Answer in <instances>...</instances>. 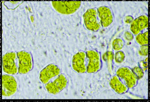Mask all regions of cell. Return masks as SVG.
<instances>
[{
    "mask_svg": "<svg viewBox=\"0 0 150 102\" xmlns=\"http://www.w3.org/2000/svg\"><path fill=\"white\" fill-rule=\"evenodd\" d=\"M86 54L89 60L87 66V72L88 73L98 72L102 67L101 55L100 52L96 50H89L86 51Z\"/></svg>",
    "mask_w": 150,
    "mask_h": 102,
    "instance_id": "1",
    "label": "cell"
},
{
    "mask_svg": "<svg viewBox=\"0 0 150 102\" xmlns=\"http://www.w3.org/2000/svg\"><path fill=\"white\" fill-rule=\"evenodd\" d=\"M18 59V73L24 74L29 73L33 68V57L31 53L25 50L17 52Z\"/></svg>",
    "mask_w": 150,
    "mask_h": 102,
    "instance_id": "2",
    "label": "cell"
},
{
    "mask_svg": "<svg viewBox=\"0 0 150 102\" xmlns=\"http://www.w3.org/2000/svg\"><path fill=\"white\" fill-rule=\"evenodd\" d=\"M81 1H53L52 6L58 13L64 15L74 14L79 8Z\"/></svg>",
    "mask_w": 150,
    "mask_h": 102,
    "instance_id": "3",
    "label": "cell"
},
{
    "mask_svg": "<svg viewBox=\"0 0 150 102\" xmlns=\"http://www.w3.org/2000/svg\"><path fill=\"white\" fill-rule=\"evenodd\" d=\"M98 11L96 8L88 9L84 14V21L87 29L97 32L101 29L102 26L98 19Z\"/></svg>",
    "mask_w": 150,
    "mask_h": 102,
    "instance_id": "4",
    "label": "cell"
},
{
    "mask_svg": "<svg viewBox=\"0 0 150 102\" xmlns=\"http://www.w3.org/2000/svg\"><path fill=\"white\" fill-rule=\"evenodd\" d=\"M17 53L8 51L3 57V71L9 75H16L18 72V68L17 66Z\"/></svg>",
    "mask_w": 150,
    "mask_h": 102,
    "instance_id": "5",
    "label": "cell"
},
{
    "mask_svg": "<svg viewBox=\"0 0 150 102\" xmlns=\"http://www.w3.org/2000/svg\"><path fill=\"white\" fill-rule=\"evenodd\" d=\"M2 95L4 97H10L14 95L17 90L18 85L16 79L11 75L2 76Z\"/></svg>",
    "mask_w": 150,
    "mask_h": 102,
    "instance_id": "6",
    "label": "cell"
},
{
    "mask_svg": "<svg viewBox=\"0 0 150 102\" xmlns=\"http://www.w3.org/2000/svg\"><path fill=\"white\" fill-rule=\"evenodd\" d=\"M116 75L124 81L129 88H134L138 83V79L134 74L132 69L129 67H122L119 68L116 71Z\"/></svg>",
    "mask_w": 150,
    "mask_h": 102,
    "instance_id": "7",
    "label": "cell"
},
{
    "mask_svg": "<svg viewBox=\"0 0 150 102\" xmlns=\"http://www.w3.org/2000/svg\"><path fill=\"white\" fill-rule=\"evenodd\" d=\"M68 83V79L65 75L61 73L53 81L46 84L45 88L49 93L56 95L66 88Z\"/></svg>",
    "mask_w": 150,
    "mask_h": 102,
    "instance_id": "8",
    "label": "cell"
},
{
    "mask_svg": "<svg viewBox=\"0 0 150 102\" xmlns=\"http://www.w3.org/2000/svg\"><path fill=\"white\" fill-rule=\"evenodd\" d=\"M61 72V69L58 66L54 64H50L40 72V80L43 84L46 85L52 78L60 75Z\"/></svg>",
    "mask_w": 150,
    "mask_h": 102,
    "instance_id": "9",
    "label": "cell"
},
{
    "mask_svg": "<svg viewBox=\"0 0 150 102\" xmlns=\"http://www.w3.org/2000/svg\"><path fill=\"white\" fill-rule=\"evenodd\" d=\"M97 11L102 26L107 27L114 22L115 17L113 12L110 7L102 6L98 8Z\"/></svg>",
    "mask_w": 150,
    "mask_h": 102,
    "instance_id": "10",
    "label": "cell"
},
{
    "mask_svg": "<svg viewBox=\"0 0 150 102\" xmlns=\"http://www.w3.org/2000/svg\"><path fill=\"white\" fill-rule=\"evenodd\" d=\"M86 52L81 51L77 53L72 58L73 69L79 73H84L87 72L86 63Z\"/></svg>",
    "mask_w": 150,
    "mask_h": 102,
    "instance_id": "11",
    "label": "cell"
},
{
    "mask_svg": "<svg viewBox=\"0 0 150 102\" xmlns=\"http://www.w3.org/2000/svg\"><path fill=\"white\" fill-rule=\"evenodd\" d=\"M149 19L147 15H142L133 20L131 23L130 30L132 33L135 35L139 34L149 26Z\"/></svg>",
    "mask_w": 150,
    "mask_h": 102,
    "instance_id": "12",
    "label": "cell"
},
{
    "mask_svg": "<svg viewBox=\"0 0 150 102\" xmlns=\"http://www.w3.org/2000/svg\"><path fill=\"white\" fill-rule=\"evenodd\" d=\"M109 85L112 89L119 94L126 93L129 88L117 75L113 76L111 78Z\"/></svg>",
    "mask_w": 150,
    "mask_h": 102,
    "instance_id": "13",
    "label": "cell"
},
{
    "mask_svg": "<svg viewBox=\"0 0 150 102\" xmlns=\"http://www.w3.org/2000/svg\"><path fill=\"white\" fill-rule=\"evenodd\" d=\"M114 58H115V55L114 53L112 51H108L105 53L103 56V59L105 61L107 62L109 71L110 72H111L113 71V62Z\"/></svg>",
    "mask_w": 150,
    "mask_h": 102,
    "instance_id": "14",
    "label": "cell"
},
{
    "mask_svg": "<svg viewBox=\"0 0 150 102\" xmlns=\"http://www.w3.org/2000/svg\"><path fill=\"white\" fill-rule=\"evenodd\" d=\"M137 42L140 45L146 46L149 44V32L146 31L143 33H139L137 35L136 38Z\"/></svg>",
    "mask_w": 150,
    "mask_h": 102,
    "instance_id": "15",
    "label": "cell"
},
{
    "mask_svg": "<svg viewBox=\"0 0 150 102\" xmlns=\"http://www.w3.org/2000/svg\"><path fill=\"white\" fill-rule=\"evenodd\" d=\"M125 43L124 40L120 38H117L115 39L112 44L113 49L115 51H121L124 48Z\"/></svg>",
    "mask_w": 150,
    "mask_h": 102,
    "instance_id": "16",
    "label": "cell"
},
{
    "mask_svg": "<svg viewBox=\"0 0 150 102\" xmlns=\"http://www.w3.org/2000/svg\"><path fill=\"white\" fill-rule=\"evenodd\" d=\"M126 58V55L123 51H117L115 55V61L117 63H121L124 62Z\"/></svg>",
    "mask_w": 150,
    "mask_h": 102,
    "instance_id": "17",
    "label": "cell"
},
{
    "mask_svg": "<svg viewBox=\"0 0 150 102\" xmlns=\"http://www.w3.org/2000/svg\"><path fill=\"white\" fill-rule=\"evenodd\" d=\"M132 69L133 72L135 76H136L138 80H139L143 78L144 75V71L143 69L141 67L136 66L134 67Z\"/></svg>",
    "mask_w": 150,
    "mask_h": 102,
    "instance_id": "18",
    "label": "cell"
},
{
    "mask_svg": "<svg viewBox=\"0 0 150 102\" xmlns=\"http://www.w3.org/2000/svg\"><path fill=\"white\" fill-rule=\"evenodd\" d=\"M139 53L141 55L147 56L148 53V45L142 46L140 50Z\"/></svg>",
    "mask_w": 150,
    "mask_h": 102,
    "instance_id": "19",
    "label": "cell"
},
{
    "mask_svg": "<svg viewBox=\"0 0 150 102\" xmlns=\"http://www.w3.org/2000/svg\"><path fill=\"white\" fill-rule=\"evenodd\" d=\"M124 37L128 41H132L134 39V36L132 32L127 31L124 34Z\"/></svg>",
    "mask_w": 150,
    "mask_h": 102,
    "instance_id": "20",
    "label": "cell"
},
{
    "mask_svg": "<svg viewBox=\"0 0 150 102\" xmlns=\"http://www.w3.org/2000/svg\"><path fill=\"white\" fill-rule=\"evenodd\" d=\"M134 20V18L131 16H128L125 18V22L127 23H131Z\"/></svg>",
    "mask_w": 150,
    "mask_h": 102,
    "instance_id": "21",
    "label": "cell"
}]
</instances>
